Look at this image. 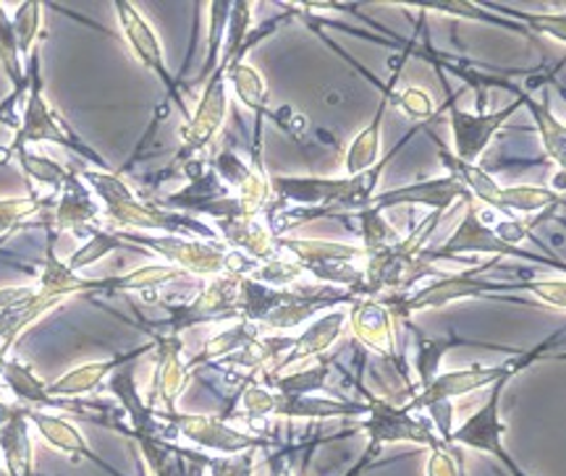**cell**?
Instances as JSON below:
<instances>
[{"instance_id": "cell-1", "label": "cell", "mask_w": 566, "mask_h": 476, "mask_svg": "<svg viewBox=\"0 0 566 476\" xmlns=\"http://www.w3.org/2000/svg\"><path fill=\"white\" fill-rule=\"evenodd\" d=\"M82 181L87 183L103 208L105 229L111 231H137V233H168V236H189L216 241L218 231L202 218L184 215V212L166 210L158 199L139 197L118 170L76 168Z\"/></svg>"}, {"instance_id": "cell-2", "label": "cell", "mask_w": 566, "mask_h": 476, "mask_svg": "<svg viewBox=\"0 0 566 476\" xmlns=\"http://www.w3.org/2000/svg\"><path fill=\"white\" fill-rule=\"evenodd\" d=\"M354 298L357 296L352 290L325 286V283H315V286L294 283V286L275 288L250 275H242L239 281V315L244 322L258 325L265 332H281V336L302 328L323 311L349 307Z\"/></svg>"}, {"instance_id": "cell-3", "label": "cell", "mask_w": 566, "mask_h": 476, "mask_svg": "<svg viewBox=\"0 0 566 476\" xmlns=\"http://www.w3.org/2000/svg\"><path fill=\"white\" fill-rule=\"evenodd\" d=\"M27 95L24 103H21V116L19 126L13 131V141L9 149H3V162L9 160L11 152L17 149H30L34 145H59L69 152H74L76 158H82L90 166L97 170H111L108 162H105L101 155L95 152L90 145L76 137V131L63 120L59 113L51 108V103L45 99V92H42V74H40V47L27 59Z\"/></svg>"}, {"instance_id": "cell-4", "label": "cell", "mask_w": 566, "mask_h": 476, "mask_svg": "<svg viewBox=\"0 0 566 476\" xmlns=\"http://www.w3.org/2000/svg\"><path fill=\"white\" fill-rule=\"evenodd\" d=\"M436 145L441 141L436 139ZM441 162L449 170V176L462 183L470 191V197L485 210L499 212L506 218H554L558 208H564V197L556 194L554 189L546 187H501L483 166H467L459 162L454 155L441 145Z\"/></svg>"}, {"instance_id": "cell-5", "label": "cell", "mask_w": 566, "mask_h": 476, "mask_svg": "<svg viewBox=\"0 0 566 476\" xmlns=\"http://www.w3.org/2000/svg\"><path fill=\"white\" fill-rule=\"evenodd\" d=\"M488 212L483 204L470 202L464 204V215L459 220L457 231L451 233L449 239L443 241L441 246H424L420 248V257L424 262H449L462 257V254H493L495 260H506V257H516V260H525L533 262V265H546V267H556L564 269V260H551L543 257L541 252H525V248H514L501 244L499 239L493 236L491 223H488Z\"/></svg>"}, {"instance_id": "cell-6", "label": "cell", "mask_w": 566, "mask_h": 476, "mask_svg": "<svg viewBox=\"0 0 566 476\" xmlns=\"http://www.w3.org/2000/svg\"><path fill=\"white\" fill-rule=\"evenodd\" d=\"M562 340H564V330H558L548 340H543V343H537L535 348H527V351H520L516 357L504 361V364H495V367L472 364L467 369H454V372H438V378L430 382L428 388H422L420 393L412 398V401H407L405 409L415 411V414H422V409L430 406V403L454 401V398H462L467 393H478V390L491 388L493 382L499 378H504V374L522 372V369H527L533 361L546 357L551 348H554L556 343H562Z\"/></svg>"}, {"instance_id": "cell-7", "label": "cell", "mask_w": 566, "mask_h": 476, "mask_svg": "<svg viewBox=\"0 0 566 476\" xmlns=\"http://www.w3.org/2000/svg\"><path fill=\"white\" fill-rule=\"evenodd\" d=\"M279 252L300 262L304 273L315 275L325 286H336L352 290L354 296L359 294L363 286V246L336 244V241L323 239H279Z\"/></svg>"}, {"instance_id": "cell-8", "label": "cell", "mask_w": 566, "mask_h": 476, "mask_svg": "<svg viewBox=\"0 0 566 476\" xmlns=\"http://www.w3.org/2000/svg\"><path fill=\"white\" fill-rule=\"evenodd\" d=\"M116 236L126 246H137L139 252H150L160 257L166 265L181 269L184 275L208 281L212 275L226 273V257L229 246L221 239H189V236H168V233H137V231H116Z\"/></svg>"}, {"instance_id": "cell-9", "label": "cell", "mask_w": 566, "mask_h": 476, "mask_svg": "<svg viewBox=\"0 0 566 476\" xmlns=\"http://www.w3.org/2000/svg\"><path fill=\"white\" fill-rule=\"evenodd\" d=\"M520 372H509L504 378H499L488 388V398L485 403L480 406L475 414L467 416L459 427L451 430V435L446 437V445H457V447H470V451L485 453L499 461L501 466L506 468L512 476H530L525 468H522L516 461L509 456L506 445H504V419H501V398H504V390L509 382H512Z\"/></svg>"}, {"instance_id": "cell-10", "label": "cell", "mask_w": 566, "mask_h": 476, "mask_svg": "<svg viewBox=\"0 0 566 476\" xmlns=\"http://www.w3.org/2000/svg\"><path fill=\"white\" fill-rule=\"evenodd\" d=\"M239 281H242V275H212V278L202 283V288L197 290L192 302L168 307V319H163V322H145V330L181 336L184 330L197 328V325L242 319V315H239Z\"/></svg>"}, {"instance_id": "cell-11", "label": "cell", "mask_w": 566, "mask_h": 476, "mask_svg": "<svg viewBox=\"0 0 566 476\" xmlns=\"http://www.w3.org/2000/svg\"><path fill=\"white\" fill-rule=\"evenodd\" d=\"M354 388L365 395V422L359 424V432H367V437L378 445H394V443H415L420 447H433L443 445V440L438 437L428 416L407 411L405 406H394L380 398L373 390H367L359 374H354Z\"/></svg>"}, {"instance_id": "cell-12", "label": "cell", "mask_w": 566, "mask_h": 476, "mask_svg": "<svg viewBox=\"0 0 566 476\" xmlns=\"http://www.w3.org/2000/svg\"><path fill=\"white\" fill-rule=\"evenodd\" d=\"M323 40L328 42V45L334 47L336 53L342 55L344 61H349L352 66L357 68L359 74L365 76L367 82H373L375 87L380 89L378 110H375L373 120H370V124L365 126L363 131L357 134V137L352 139V145H349V149H346V155H344V170H346V176H357V173H363V170L373 168L375 162H378L380 158H384V155H380V139H384V124H386V113L391 110V105H394L396 84H399L401 68H405V63L409 61V55H415V53H417V47H415V40H417V38H412V42H409V45H407L405 50H401V55H399V59L394 61V68H391V80H388V82H378V80H375V76L370 74V71H365L363 66H359V63L354 61L352 55H346L342 47L334 45V42H331L328 38H323Z\"/></svg>"}, {"instance_id": "cell-13", "label": "cell", "mask_w": 566, "mask_h": 476, "mask_svg": "<svg viewBox=\"0 0 566 476\" xmlns=\"http://www.w3.org/2000/svg\"><path fill=\"white\" fill-rule=\"evenodd\" d=\"M226 113H229V82H226V66L218 63L205 82L195 113H189L179 129L181 149L174 160V170H179L187 160L202 158L208 147L216 145L218 134L223 131Z\"/></svg>"}, {"instance_id": "cell-14", "label": "cell", "mask_w": 566, "mask_h": 476, "mask_svg": "<svg viewBox=\"0 0 566 476\" xmlns=\"http://www.w3.org/2000/svg\"><path fill=\"white\" fill-rule=\"evenodd\" d=\"M163 422H168L179 432V437L202 447V451L218 453V456H233L244 451H271L283 440H273L268 435H252V432L233 427L229 419L208 416V414H184V411H171V414H158Z\"/></svg>"}, {"instance_id": "cell-15", "label": "cell", "mask_w": 566, "mask_h": 476, "mask_svg": "<svg viewBox=\"0 0 566 476\" xmlns=\"http://www.w3.org/2000/svg\"><path fill=\"white\" fill-rule=\"evenodd\" d=\"M34 223L59 239V233H74L80 239H90L97 229H103V208L87 183L82 181L80 170L71 168L69 179L53 194V204L40 212Z\"/></svg>"}, {"instance_id": "cell-16", "label": "cell", "mask_w": 566, "mask_h": 476, "mask_svg": "<svg viewBox=\"0 0 566 476\" xmlns=\"http://www.w3.org/2000/svg\"><path fill=\"white\" fill-rule=\"evenodd\" d=\"M459 95L462 92H454L441 108L449 113L451 155L459 162H467V166H478L483 160L485 149L491 147V139L495 134L504 129L516 110H522V99L514 97V103H509L506 108H499L493 113H467L457 105Z\"/></svg>"}, {"instance_id": "cell-17", "label": "cell", "mask_w": 566, "mask_h": 476, "mask_svg": "<svg viewBox=\"0 0 566 476\" xmlns=\"http://www.w3.org/2000/svg\"><path fill=\"white\" fill-rule=\"evenodd\" d=\"M113 9H116L118 27H122V34H124L126 45L132 47L134 59H137L142 66L150 71L155 80L163 84V89H166L168 97L179 105L181 116H184V120H187L189 110H187V105H184V97H181V82L176 80L171 71H168V61H166V53H163V42L158 38V32L153 30L150 21L145 19V13H142L134 3L118 0Z\"/></svg>"}, {"instance_id": "cell-18", "label": "cell", "mask_w": 566, "mask_h": 476, "mask_svg": "<svg viewBox=\"0 0 566 476\" xmlns=\"http://www.w3.org/2000/svg\"><path fill=\"white\" fill-rule=\"evenodd\" d=\"M147 336L153 340L155 372L145 403L153 411H158V414H171V411L179 409V398L184 393V388L192 380L187 359H184V340L181 336H171V332L158 330H147Z\"/></svg>"}, {"instance_id": "cell-19", "label": "cell", "mask_w": 566, "mask_h": 476, "mask_svg": "<svg viewBox=\"0 0 566 476\" xmlns=\"http://www.w3.org/2000/svg\"><path fill=\"white\" fill-rule=\"evenodd\" d=\"M346 325V307L331 309L325 315H317L315 319H310L307 328L300 336H292V346L283 357L275 361V364L268 369V372L252 374V378H273V374L289 372V369L310 364V361L321 359L325 351L336 346V340L342 338Z\"/></svg>"}, {"instance_id": "cell-20", "label": "cell", "mask_w": 566, "mask_h": 476, "mask_svg": "<svg viewBox=\"0 0 566 476\" xmlns=\"http://www.w3.org/2000/svg\"><path fill=\"white\" fill-rule=\"evenodd\" d=\"M346 325L363 351H370L378 359L401 357L396 343V322L378 298H354L346 307Z\"/></svg>"}, {"instance_id": "cell-21", "label": "cell", "mask_w": 566, "mask_h": 476, "mask_svg": "<svg viewBox=\"0 0 566 476\" xmlns=\"http://www.w3.org/2000/svg\"><path fill=\"white\" fill-rule=\"evenodd\" d=\"M454 202H475L470 197L462 183H459L454 176H441V179L430 181H417L412 187H399L391 191H380V194L373 197V202L367 208H375L380 212L396 210V208H415V204H422V208H433V212H443L454 208Z\"/></svg>"}, {"instance_id": "cell-22", "label": "cell", "mask_w": 566, "mask_h": 476, "mask_svg": "<svg viewBox=\"0 0 566 476\" xmlns=\"http://www.w3.org/2000/svg\"><path fill=\"white\" fill-rule=\"evenodd\" d=\"M226 66V82L231 84L237 92L239 103L252 113L254 126H252V155L250 162L254 168L263 166V120H271V108H268V84L258 68L250 66L247 61H233L221 63Z\"/></svg>"}, {"instance_id": "cell-23", "label": "cell", "mask_w": 566, "mask_h": 476, "mask_svg": "<svg viewBox=\"0 0 566 476\" xmlns=\"http://www.w3.org/2000/svg\"><path fill=\"white\" fill-rule=\"evenodd\" d=\"M147 476H205L208 474V453L181 447L176 440L132 437Z\"/></svg>"}, {"instance_id": "cell-24", "label": "cell", "mask_w": 566, "mask_h": 476, "mask_svg": "<svg viewBox=\"0 0 566 476\" xmlns=\"http://www.w3.org/2000/svg\"><path fill=\"white\" fill-rule=\"evenodd\" d=\"M145 353H153V340L132 348V351L116 353V357L111 359L90 361V364L69 369V372L61 374L59 380L48 382V393L53 398H90V393H97V390L105 388V382H108V378L116 369L134 364V361H139V357H145Z\"/></svg>"}, {"instance_id": "cell-25", "label": "cell", "mask_w": 566, "mask_h": 476, "mask_svg": "<svg viewBox=\"0 0 566 476\" xmlns=\"http://www.w3.org/2000/svg\"><path fill=\"white\" fill-rule=\"evenodd\" d=\"M27 422H30L32 427L38 430V435L45 440V443L51 445L53 451L63 453V456H69L71 461H90V464L103 468L105 474L124 476L122 472H116V468H113L111 464H105V461L97 456L95 451H92L87 437H84L80 427H76L74 422H69V419L53 414V411L30 409V411H27Z\"/></svg>"}, {"instance_id": "cell-26", "label": "cell", "mask_w": 566, "mask_h": 476, "mask_svg": "<svg viewBox=\"0 0 566 476\" xmlns=\"http://www.w3.org/2000/svg\"><path fill=\"white\" fill-rule=\"evenodd\" d=\"M485 84H488V89L491 87L506 89V92H512L514 97L522 99V108H527L530 113H533L537 137H541V141H543V149H546V158L554 162L558 170H564V166H566V129H564L562 120L551 113L548 97L535 99L533 92H527L520 82H509V80H504V76H495V74H493V82H491V76H488Z\"/></svg>"}, {"instance_id": "cell-27", "label": "cell", "mask_w": 566, "mask_h": 476, "mask_svg": "<svg viewBox=\"0 0 566 476\" xmlns=\"http://www.w3.org/2000/svg\"><path fill=\"white\" fill-rule=\"evenodd\" d=\"M218 239L233 252H242L254 262H265L279 257V239L268 225L265 215H242L218 223Z\"/></svg>"}, {"instance_id": "cell-28", "label": "cell", "mask_w": 566, "mask_h": 476, "mask_svg": "<svg viewBox=\"0 0 566 476\" xmlns=\"http://www.w3.org/2000/svg\"><path fill=\"white\" fill-rule=\"evenodd\" d=\"M407 330L415 332L417 338V353H415V374H417V393H420L422 388H428L430 382L438 378V369H441V361L446 359V353L451 351V348H459V346H472V348H485V351H501V353H509V357H516L520 353V348H506V346H499V343H480V340H467V338H459L457 332H451V336H424L420 328H415L412 319H409Z\"/></svg>"}, {"instance_id": "cell-29", "label": "cell", "mask_w": 566, "mask_h": 476, "mask_svg": "<svg viewBox=\"0 0 566 476\" xmlns=\"http://www.w3.org/2000/svg\"><path fill=\"white\" fill-rule=\"evenodd\" d=\"M30 411V409H27ZM32 424L24 416L11 419L0 427V466L6 476H34Z\"/></svg>"}, {"instance_id": "cell-30", "label": "cell", "mask_w": 566, "mask_h": 476, "mask_svg": "<svg viewBox=\"0 0 566 476\" xmlns=\"http://www.w3.org/2000/svg\"><path fill=\"white\" fill-rule=\"evenodd\" d=\"M0 68H3L6 80L11 82L9 99H13V103H24L27 68H24V59H21L19 53V42H17V34H13L11 17L6 13L3 6H0Z\"/></svg>"}, {"instance_id": "cell-31", "label": "cell", "mask_w": 566, "mask_h": 476, "mask_svg": "<svg viewBox=\"0 0 566 476\" xmlns=\"http://www.w3.org/2000/svg\"><path fill=\"white\" fill-rule=\"evenodd\" d=\"M11 158L19 162L21 173H24L27 183H30V191L51 189V194H55L71 173V168H63L55 160L45 158V155L32 152V149H17V152L9 155V160Z\"/></svg>"}, {"instance_id": "cell-32", "label": "cell", "mask_w": 566, "mask_h": 476, "mask_svg": "<svg viewBox=\"0 0 566 476\" xmlns=\"http://www.w3.org/2000/svg\"><path fill=\"white\" fill-rule=\"evenodd\" d=\"M51 204L53 194H40V191H30L27 197H0V239L34 223Z\"/></svg>"}, {"instance_id": "cell-33", "label": "cell", "mask_w": 566, "mask_h": 476, "mask_svg": "<svg viewBox=\"0 0 566 476\" xmlns=\"http://www.w3.org/2000/svg\"><path fill=\"white\" fill-rule=\"evenodd\" d=\"M116 248H132V246H126L124 241L116 236V231L105 229L103 225V229H97L90 239H84V244L76 248L74 254H71V257L66 260V265H69V269H74L76 275H82L84 269L97 265V262L108 257V254L116 252Z\"/></svg>"}, {"instance_id": "cell-34", "label": "cell", "mask_w": 566, "mask_h": 476, "mask_svg": "<svg viewBox=\"0 0 566 476\" xmlns=\"http://www.w3.org/2000/svg\"><path fill=\"white\" fill-rule=\"evenodd\" d=\"M420 11H441V13H449V17H464V19H475V21H483V24H493V27H504V30L514 32V34H525L530 40H537L533 32L527 30L525 24H520V21L514 19H504L499 17V13L483 9L480 3H430V6H420Z\"/></svg>"}, {"instance_id": "cell-35", "label": "cell", "mask_w": 566, "mask_h": 476, "mask_svg": "<svg viewBox=\"0 0 566 476\" xmlns=\"http://www.w3.org/2000/svg\"><path fill=\"white\" fill-rule=\"evenodd\" d=\"M13 34H17L21 59H30L34 50L40 47L42 34V3H19L17 13L11 19Z\"/></svg>"}, {"instance_id": "cell-36", "label": "cell", "mask_w": 566, "mask_h": 476, "mask_svg": "<svg viewBox=\"0 0 566 476\" xmlns=\"http://www.w3.org/2000/svg\"><path fill=\"white\" fill-rule=\"evenodd\" d=\"M210 34H208V55H205V66L197 76V82L205 84L208 76L216 71L218 59H221L223 50V40H226V30H229V17H231V3L229 0H221V3H210Z\"/></svg>"}, {"instance_id": "cell-37", "label": "cell", "mask_w": 566, "mask_h": 476, "mask_svg": "<svg viewBox=\"0 0 566 476\" xmlns=\"http://www.w3.org/2000/svg\"><path fill=\"white\" fill-rule=\"evenodd\" d=\"M258 453L260 451H244L233 456H210L208 472L210 476H252Z\"/></svg>"}, {"instance_id": "cell-38", "label": "cell", "mask_w": 566, "mask_h": 476, "mask_svg": "<svg viewBox=\"0 0 566 476\" xmlns=\"http://www.w3.org/2000/svg\"><path fill=\"white\" fill-rule=\"evenodd\" d=\"M525 290L535 294V298L546 302L548 307H554L558 311H564L566 307V286H564V275L551 281H525Z\"/></svg>"}, {"instance_id": "cell-39", "label": "cell", "mask_w": 566, "mask_h": 476, "mask_svg": "<svg viewBox=\"0 0 566 476\" xmlns=\"http://www.w3.org/2000/svg\"><path fill=\"white\" fill-rule=\"evenodd\" d=\"M380 451H384V445L373 443V440H370V445H367V451L363 453V456L357 458V464H354V466L349 468V472H346L344 476H363V474L367 472V468L373 466V461L380 456Z\"/></svg>"}, {"instance_id": "cell-40", "label": "cell", "mask_w": 566, "mask_h": 476, "mask_svg": "<svg viewBox=\"0 0 566 476\" xmlns=\"http://www.w3.org/2000/svg\"><path fill=\"white\" fill-rule=\"evenodd\" d=\"M27 414V406H21V403H9V401H0V427H3V424H9L11 419H17V416H24Z\"/></svg>"}, {"instance_id": "cell-41", "label": "cell", "mask_w": 566, "mask_h": 476, "mask_svg": "<svg viewBox=\"0 0 566 476\" xmlns=\"http://www.w3.org/2000/svg\"><path fill=\"white\" fill-rule=\"evenodd\" d=\"M137 468H139V476H147V472H145V466H142V461H137Z\"/></svg>"}, {"instance_id": "cell-42", "label": "cell", "mask_w": 566, "mask_h": 476, "mask_svg": "<svg viewBox=\"0 0 566 476\" xmlns=\"http://www.w3.org/2000/svg\"><path fill=\"white\" fill-rule=\"evenodd\" d=\"M0 468H3V466H0Z\"/></svg>"}, {"instance_id": "cell-43", "label": "cell", "mask_w": 566, "mask_h": 476, "mask_svg": "<svg viewBox=\"0 0 566 476\" xmlns=\"http://www.w3.org/2000/svg\"><path fill=\"white\" fill-rule=\"evenodd\" d=\"M464 476H467V474H464Z\"/></svg>"}]
</instances>
